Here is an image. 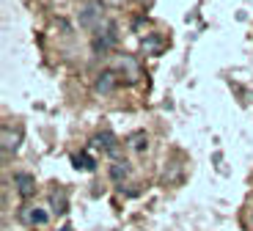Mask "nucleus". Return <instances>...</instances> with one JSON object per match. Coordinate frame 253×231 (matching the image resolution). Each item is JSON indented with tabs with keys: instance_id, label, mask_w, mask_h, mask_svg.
<instances>
[{
	"instance_id": "f257e3e1",
	"label": "nucleus",
	"mask_w": 253,
	"mask_h": 231,
	"mask_svg": "<svg viewBox=\"0 0 253 231\" xmlns=\"http://www.w3.org/2000/svg\"><path fill=\"white\" fill-rule=\"evenodd\" d=\"M102 25H105V6H102L99 0L85 3L80 8V28H85V31H99Z\"/></svg>"
},
{
	"instance_id": "f03ea898",
	"label": "nucleus",
	"mask_w": 253,
	"mask_h": 231,
	"mask_svg": "<svg viewBox=\"0 0 253 231\" xmlns=\"http://www.w3.org/2000/svg\"><path fill=\"white\" fill-rule=\"evenodd\" d=\"M116 39H119L116 25H113V22H105V25L96 31V36H94V52H108L110 47L116 44Z\"/></svg>"
},
{
	"instance_id": "7ed1b4c3",
	"label": "nucleus",
	"mask_w": 253,
	"mask_h": 231,
	"mask_svg": "<svg viewBox=\"0 0 253 231\" xmlns=\"http://www.w3.org/2000/svg\"><path fill=\"white\" fill-rule=\"evenodd\" d=\"M116 86H119V75H116L113 69H105V72H99V77H96L94 91L96 94H113Z\"/></svg>"
},
{
	"instance_id": "20e7f679",
	"label": "nucleus",
	"mask_w": 253,
	"mask_h": 231,
	"mask_svg": "<svg viewBox=\"0 0 253 231\" xmlns=\"http://www.w3.org/2000/svg\"><path fill=\"white\" fill-rule=\"evenodd\" d=\"M19 218H22V223H28V226H47L50 215H47L42 206H28V209L19 212Z\"/></svg>"
},
{
	"instance_id": "39448f33",
	"label": "nucleus",
	"mask_w": 253,
	"mask_h": 231,
	"mask_svg": "<svg viewBox=\"0 0 253 231\" xmlns=\"http://www.w3.org/2000/svg\"><path fill=\"white\" fill-rule=\"evenodd\" d=\"M14 185H17V193L22 195V198H31L33 193H36V179H33L31 174H14Z\"/></svg>"
},
{
	"instance_id": "423d86ee",
	"label": "nucleus",
	"mask_w": 253,
	"mask_h": 231,
	"mask_svg": "<svg viewBox=\"0 0 253 231\" xmlns=\"http://www.w3.org/2000/svg\"><path fill=\"white\" fill-rule=\"evenodd\" d=\"M94 143L102 146L105 151H110V154H116V151H119V140H116L113 132H102V135H96V138H94Z\"/></svg>"
},
{
	"instance_id": "0eeeda50",
	"label": "nucleus",
	"mask_w": 253,
	"mask_h": 231,
	"mask_svg": "<svg viewBox=\"0 0 253 231\" xmlns=\"http://www.w3.org/2000/svg\"><path fill=\"white\" fill-rule=\"evenodd\" d=\"M126 176H129V163H126V160H119V163L110 165V179H113L116 185H121Z\"/></svg>"
},
{
	"instance_id": "6e6552de",
	"label": "nucleus",
	"mask_w": 253,
	"mask_h": 231,
	"mask_svg": "<svg viewBox=\"0 0 253 231\" xmlns=\"http://www.w3.org/2000/svg\"><path fill=\"white\" fill-rule=\"evenodd\" d=\"M119 63H121V69H126V75H129V83H135V80L140 77V69H138V63H135V58L124 55Z\"/></svg>"
},
{
	"instance_id": "1a4fd4ad",
	"label": "nucleus",
	"mask_w": 253,
	"mask_h": 231,
	"mask_svg": "<svg viewBox=\"0 0 253 231\" xmlns=\"http://www.w3.org/2000/svg\"><path fill=\"white\" fill-rule=\"evenodd\" d=\"M17 140H19V138L17 135L11 138V130L6 127V130H3V157L11 154V149H17Z\"/></svg>"
},
{
	"instance_id": "9d476101",
	"label": "nucleus",
	"mask_w": 253,
	"mask_h": 231,
	"mask_svg": "<svg viewBox=\"0 0 253 231\" xmlns=\"http://www.w3.org/2000/svg\"><path fill=\"white\" fill-rule=\"evenodd\" d=\"M72 163H75V168H85V171H94V168H96L94 157H88V154H77V157H72Z\"/></svg>"
},
{
	"instance_id": "9b49d317",
	"label": "nucleus",
	"mask_w": 253,
	"mask_h": 231,
	"mask_svg": "<svg viewBox=\"0 0 253 231\" xmlns=\"http://www.w3.org/2000/svg\"><path fill=\"white\" fill-rule=\"evenodd\" d=\"M50 201H52V212H55V215L66 212V195H61V198H58V193H52Z\"/></svg>"
},
{
	"instance_id": "f8f14e48",
	"label": "nucleus",
	"mask_w": 253,
	"mask_h": 231,
	"mask_svg": "<svg viewBox=\"0 0 253 231\" xmlns=\"http://www.w3.org/2000/svg\"><path fill=\"white\" fill-rule=\"evenodd\" d=\"M129 140H132V149H138V151H143V149H146V135H143V132H135V135L129 138Z\"/></svg>"
},
{
	"instance_id": "ddd939ff",
	"label": "nucleus",
	"mask_w": 253,
	"mask_h": 231,
	"mask_svg": "<svg viewBox=\"0 0 253 231\" xmlns=\"http://www.w3.org/2000/svg\"><path fill=\"white\" fill-rule=\"evenodd\" d=\"M58 231H75V229H72V226H61Z\"/></svg>"
},
{
	"instance_id": "4468645a",
	"label": "nucleus",
	"mask_w": 253,
	"mask_h": 231,
	"mask_svg": "<svg viewBox=\"0 0 253 231\" xmlns=\"http://www.w3.org/2000/svg\"><path fill=\"white\" fill-rule=\"evenodd\" d=\"M113 3H121V0H113Z\"/></svg>"
}]
</instances>
